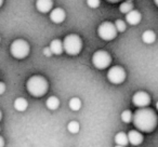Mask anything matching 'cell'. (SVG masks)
Listing matches in <instances>:
<instances>
[{
  "mask_svg": "<svg viewBox=\"0 0 158 147\" xmlns=\"http://www.w3.org/2000/svg\"><path fill=\"white\" fill-rule=\"evenodd\" d=\"M133 125L140 132L151 133L156 129L158 123V117L155 110L152 108L143 107L139 108L133 114Z\"/></svg>",
  "mask_w": 158,
  "mask_h": 147,
  "instance_id": "obj_1",
  "label": "cell"
},
{
  "mask_svg": "<svg viewBox=\"0 0 158 147\" xmlns=\"http://www.w3.org/2000/svg\"><path fill=\"white\" fill-rule=\"evenodd\" d=\"M26 89L31 95L35 97H41L48 92L49 84L42 76H31L26 82Z\"/></svg>",
  "mask_w": 158,
  "mask_h": 147,
  "instance_id": "obj_2",
  "label": "cell"
},
{
  "mask_svg": "<svg viewBox=\"0 0 158 147\" xmlns=\"http://www.w3.org/2000/svg\"><path fill=\"white\" fill-rule=\"evenodd\" d=\"M64 51L68 55H77L82 50V40L79 36L75 34L67 35L63 40Z\"/></svg>",
  "mask_w": 158,
  "mask_h": 147,
  "instance_id": "obj_3",
  "label": "cell"
},
{
  "mask_svg": "<svg viewBox=\"0 0 158 147\" xmlns=\"http://www.w3.org/2000/svg\"><path fill=\"white\" fill-rule=\"evenodd\" d=\"M10 52L13 57L18 59H23L28 56L29 52H31V47H29L28 42L25 41L24 39H16L11 43Z\"/></svg>",
  "mask_w": 158,
  "mask_h": 147,
  "instance_id": "obj_4",
  "label": "cell"
},
{
  "mask_svg": "<svg viewBox=\"0 0 158 147\" xmlns=\"http://www.w3.org/2000/svg\"><path fill=\"white\" fill-rule=\"evenodd\" d=\"M117 31L115 24L112 22H103L98 28V35L101 39L105 41H110L117 37Z\"/></svg>",
  "mask_w": 158,
  "mask_h": 147,
  "instance_id": "obj_5",
  "label": "cell"
},
{
  "mask_svg": "<svg viewBox=\"0 0 158 147\" xmlns=\"http://www.w3.org/2000/svg\"><path fill=\"white\" fill-rule=\"evenodd\" d=\"M92 63L98 69H105L112 63V56L108 52L104 50H99L94 52L92 56Z\"/></svg>",
  "mask_w": 158,
  "mask_h": 147,
  "instance_id": "obj_6",
  "label": "cell"
},
{
  "mask_svg": "<svg viewBox=\"0 0 158 147\" xmlns=\"http://www.w3.org/2000/svg\"><path fill=\"white\" fill-rule=\"evenodd\" d=\"M127 74L121 66H113L107 72V79L114 84H120L126 80Z\"/></svg>",
  "mask_w": 158,
  "mask_h": 147,
  "instance_id": "obj_7",
  "label": "cell"
},
{
  "mask_svg": "<svg viewBox=\"0 0 158 147\" xmlns=\"http://www.w3.org/2000/svg\"><path fill=\"white\" fill-rule=\"evenodd\" d=\"M132 103L139 108L147 107L151 104V96L148 95V93L144 91H139L134 93V95L132 96Z\"/></svg>",
  "mask_w": 158,
  "mask_h": 147,
  "instance_id": "obj_8",
  "label": "cell"
},
{
  "mask_svg": "<svg viewBox=\"0 0 158 147\" xmlns=\"http://www.w3.org/2000/svg\"><path fill=\"white\" fill-rule=\"evenodd\" d=\"M66 13L62 8H55L50 11V20L55 24H61L65 21Z\"/></svg>",
  "mask_w": 158,
  "mask_h": 147,
  "instance_id": "obj_9",
  "label": "cell"
},
{
  "mask_svg": "<svg viewBox=\"0 0 158 147\" xmlns=\"http://www.w3.org/2000/svg\"><path fill=\"white\" fill-rule=\"evenodd\" d=\"M128 138H129V143L133 146H139L144 141L143 134L138 130H130L128 133Z\"/></svg>",
  "mask_w": 158,
  "mask_h": 147,
  "instance_id": "obj_10",
  "label": "cell"
},
{
  "mask_svg": "<svg viewBox=\"0 0 158 147\" xmlns=\"http://www.w3.org/2000/svg\"><path fill=\"white\" fill-rule=\"evenodd\" d=\"M36 8L40 13H48L53 9V0H37Z\"/></svg>",
  "mask_w": 158,
  "mask_h": 147,
  "instance_id": "obj_11",
  "label": "cell"
},
{
  "mask_svg": "<svg viewBox=\"0 0 158 147\" xmlns=\"http://www.w3.org/2000/svg\"><path fill=\"white\" fill-rule=\"evenodd\" d=\"M142 20V15L138 10H131L126 14V22L130 25H138Z\"/></svg>",
  "mask_w": 158,
  "mask_h": 147,
  "instance_id": "obj_12",
  "label": "cell"
},
{
  "mask_svg": "<svg viewBox=\"0 0 158 147\" xmlns=\"http://www.w3.org/2000/svg\"><path fill=\"white\" fill-rule=\"evenodd\" d=\"M50 49L52 51V54L55 55H60L63 53L64 48H63V42L60 39H54L51 41L50 43Z\"/></svg>",
  "mask_w": 158,
  "mask_h": 147,
  "instance_id": "obj_13",
  "label": "cell"
},
{
  "mask_svg": "<svg viewBox=\"0 0 158 147\" xmlns=\"http://www.w3.org/2000/svg\"><path fill=\"white\" fill-rule=\"evenodd\" d=\"M28 107V103L24 97H18V99L14 101V108H15L18 112H25Z\"/></svg>",
  "mask_w": 158,
  "mask_h": 147,
  "instance_id": "obj_14",
  "label": "cell"
},
{
  "mask_svg": "<svg viewBox=\"0 0 158 147\" xmlns=\"http://www.w3.org/2000/svg\"><path fill=\"white\" fill-rule=\"evenodd\" d=\"M115 143L117 145H123V146H127L129 144V138H128V134L125 132H118L115 135Z\"/></svg>",
  "mask_w": 158,
  "mask_h": 147,
  "instance_id": "obj_15",
  "label": "cell"
},
{
  "mask_svg": "<svg viewBox=\"0 0 158 147\" xmlns=\"http://www.w3.org/2000/svg\"><path fill=\"white\" fill-rule=\"evenodd\" d=\"M142 40L146 44L154 43L156 40V34L153 31H145L142 35Z\"/></svg>",
  "mask_w": 158,
  "mask_h": 147,
  "instance_id": "obj_16",
  "label": "cell"
},
{
  "mask_svg": "<svg viewBox=\"0 0 158 147\" xmlns=\"http://www.w3.org/2000/svg\"><path fill=\"white\" fill-rule=\"evenodd\" d=\"M46 105L50 110H55V109H57L60 106V100L57 99L56 96H50L47 100Z\"/></svg>",
  "mask_w": 158,
  "mask_h": 147,
  "instance_id": "obj_17",
  "label": "cell"
},
{
  "mask_svg": "<svg viewBox=\"0 0 158 147\" xmlns=\"http://www.w3.org/2000/svg\"><path fill=\"white\" fill-rule=\"evenodd\" d=\"M69 107H70V109L74 110V112H77V110L80 109V108H81V101H80V99H78V97H73V99H70Z\"/></svg>",
  "mask_w": 158,
  "mask_h": 147,
  "instance_id": "obj_18",
  "label": "cell"
},
{
  "mask_svg": "<svg viewBox=\"0 0 158 147\" xmlns=\"http://www.w3.org/2000/svg\"><path fill=\"white\" fill-rule=\"evenodd\" d=\"M131 10H133V3L129 2V1H126V2H123L120 6H119V11L121 13L127 14L128 12H130Z\"/></svg>",
  "mask_w": 158,
  "mask_h": 147,
  "instance_id": "obj_19",
  "label": "cell"
},
{
  "mask_svg": "<svg viewBox=\"0 0 158 147\" xmlns=\"http://www.w3.org/2000/svg\"><path fill=\"white\" fill-rule=\"evenodd\" d=\"M79 129H80V125L77 121H70L67 125V130L73 134H76L79 132Z\"/></svg>",
  "mask_w": 158,
  "mask_h": 147,
  "instance_id": "obj_20",
  "label": "cell"
},
{
  "mask_svg": "<svg viewBox=\"0 0 158 147\" xmlns=\"http://www.w3.org/2000/svg\"><path fill=\"white\" fill-rule=\"evenodd\" d=\"M133 118V114H132L130 110H123V114H121V120L125 123H130Z\"/></svg>",
  "mask_w": 158,
  "mask_h": 147,
  "instance_id": "obj_21",
  "label": "cell"
},
{
  "mask_svg": "<svg viewBox=\"0 0 158 147\" xmlns=\"http://www.w3.org/2000/svg\"><path fill=\"white\" fill-rule=\"evenodd\" d=\"M114 24L118 33H123L126 31V28H127V25H126V23L123 20H116V22Z\"/></svg>",
  "mask_w": 158,
  "mask_h": 147,
  "instance_id": "obj_22",
  "label": "cell"
},
{
  "mask_svg": "<svg viewBox=\"0 0 158 147\" xmlns=\"http://www.w3.org/2000/svg\"><path fill=\"white\" fill-rule=\"evenodd\" d=\"M87 5L92 9H97L101 5V0H87Z\"/></svg>",
  "mask_w": 158,
  "mask_h": 147,
  "instance_id": "obj_23",
  "label": "cell"
},
{
  "mask_svg": "<svg viewBox=\"0 0 158 147\" xmlns=\"http://www.w3.org/2000/svg\"><path fill=\"white\" fill-rule=\"evenodd\" d=\"M44 54L46 55V56H48V57L52 55V51H51L50 47H47V48L44 49Z\"/></svg>",
  "mask_w": 158,
  "mask_h": 147,
  "instance_id": "obj_24",
  "label": "cell"
},
{
  "mask_svg": "<svg viewBox=\"0 0 158 147\" xmlns=\"http://www.w3.org/2000/svg\"><path fill=\"white\" fill-rule=\"evenodd\" d=\"M6 91V84L3 82H0V95L3 94Z\"/></svg>",
  "mask_w": 158,
  "mask_h": 147,
  "instance_id": "obj_25",
  "label": "cell"
},
{
  "mask_svg": "<svg viewBox=\"0 0 158 147\" xmlns=\"http://www.w3.org/2000/svg\"><path fill=\"white\" fill-rule=\"evenodd\" d=\"M0 147H5V138L0 135Z\"/></svg>",
  "mask_w": 158,
  "mask_h": 147,
  "instance_id": "obj_26",
  "label": "cell"
},
{
  "mask_svg": "<svg viewBox=\"0 0 158 147\" xmlns=\"http://www.w3.org/2000/svg\"><path fill=\"white\" fill-rule=\"evenodd\" d=\"M107 1L112 3H116V2H118V1H120V0H107Z\"/></svg>",
  "mask_w": 158,
  "mask_h": 147,
  "instance_id": "obj_27",
  "label": "cell"
},
{
  "mask_svg": "<svg viewBox=\"0 0 158 147\" xmlns=\"http://www.w3.org/2000/svg\"><path fill=\"white\" fill-rule=\"evenodd\" d=\"M1 119H2V112H1V110H0V121H1Z\"/></svg>",
  "mask_w": 158,
  "mask_h": 147,
  "instance_id": "obj_28",
  "label": "cell"
},
{
  "mask_svg": "<svg viewBox=\"0 0 158 147\" xmlns=\"http://www.w3.org/2000/svg\"><path fill=\"white\" fill-rule=\"evenodd\" d=\"M3 5V0H0V7H2Z\"/></svg>",
  "mask_w": 158,
  "mask_h": 147,
  "instance_id": "obj_29",
  "label": "cell"
},
{
  "mask_svg": "<svg viewBox=\"0 0 158 147\" xmlns=\"http://www.w3.org/2000/svg\"><path fill=\"white\" fill-rule=\"evenodd\" d=\"M154 2H155V5L158 7V0H154Z\"/></svg>",
  "mask_w": 158,
  "mask_h": 147,
  "instance_id": "obj_30",
  "label": "cell"
},
{
  "mask_svg": "<svg viewBox=\"0 0 158 147\" xmlns=\"http://www.w3.org/2000/svg\"><path fill=\"white\" fill-rule=\"evenodd\" d=\"M115 147H126V146H123V145H116Z\"/></svg>",
  "mask_w": 158,
  "mask_h": 147,
  "instance_id": "obj_31",
  "label": "cell"
},
{
  "mask_svg": "<svg viewBox=\"0 0 158 147\" xmlns=\"http://www.w3.org/2000/svg\"><path fill=\"white\" fill-rule=\"evenodd\" d=\"M156 108H157V110H158V102L156 103Z\"/></svg>",
  "mask_w": 158,
  "mask_h": 147,
  "instance_id": "obj_32",
  "label": "cell"
},
{
  "mask_svg": "<svg viewBox=\"0 0 158 147\" xmlns=\"http://www.w3.org/2000/svg\"><path fill=\"white\" fill-rule=\"evenodd\" d=\"M0 40H1V38H0Z\"/></svg>",
  "mask_w": 158,
  "mask_h": 147,
  "instance_id": "obj_33",
  "label": "cell"
}]
</instances>
